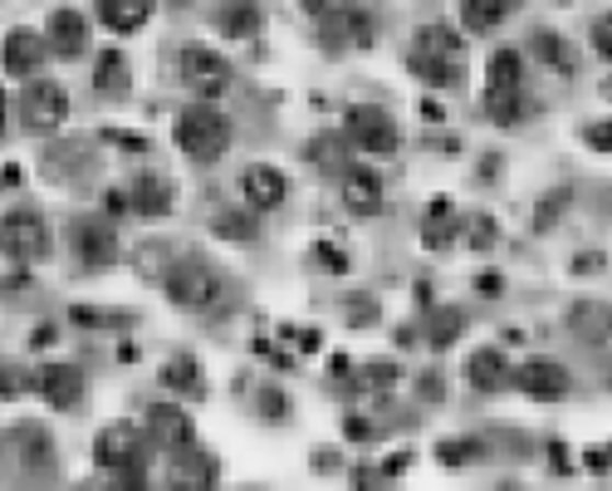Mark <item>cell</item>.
I'll return each mask as SVG.
<instances>
[{
	"label": "cell",
	"instance_id": "obj_1",
	"mask_svg": "<svg viewBox=\"0 0 612 491\" xmlns=\"http://www.w3.org/2000/svg\"><path fill=\"white\" fill-rule=\"evenodd\" d=\"M172 138L192 163H216V158H226V148H230V119L216 113L211 103H192V109L177 113Z\"/></svg>",
	"mask_w": 612,
	"mask_h": 491
},
{
	"label": "cell",
	"instance_id": "obj_2",
	"mask_svg": "<svg viewBox=\"0 0 612 491\" xmlns=\"http://www.w3.org/2000/svg\"><path fill=\"white\" fill-rule=\"evenodd\" d=\"M226 295V280L206 266V260H177L167 276V300L182 310H216Z\"/></svg>",
	"mask_w": 612,
	"mask_h": 491
},
{
	"label": "cell",
	"instance_id": "obj_3",
	"mask_svg": "<svg viewBox=\"0 0 612 491\" xmlns=\"http://www.w3.org/2000/svg\"><path fill=\"white\" fill-rule=\"evenodd\" d=\"M343 129H348V143H353V148H363L367 158H393L397 143H403L393 113L377 109V103H358V109H348Z\"/></svg>",
	"mask_w": 612,
	"mask_h": 491
},
{
	"label": "cell",
	"instance_id": "obj_4",
	"mask_svg": "<svg viewBox=\"0 0 612 491\" xmlns=\"http://www.w3.org/2000/svg\"><path fill=\"white\" fill-rule=\"evenodd\" d=\"M0 250L15 260H45L49 256V226L39 212H25V207H15V212L0 216Z\"/></svg>",
	"mask_w": 612,
	"mask_h": 491
},
{
	"label": "cell",
	"instance_id": "obj_5",
	"mask_svg": "<svg viewBox=\"0 0 612 491\" xmlns=\"http://www.w3.org/2000/svg\"><path fill=\"white\" fill-rule=\"evenodd\" d=\"M20 113H25L30 129L49 133L69 119V89L55 79H25V93H20Z\"/></svg>",
	"mask_w": 612,
	"mask_h": 491
},
{
	"label": "cell",
	"instance_id": "obj_6",
	"mask_svg": "<svg viewBox=\"0 0 612 491\" xmlns=\"http://www.w3.org/2000/svg\"><path fill=\"white\" fill-rule=\"evenodd\" d=\"M182 79L196 99H216V93L230 89V59H220L216 49H206V45H186L182 49Z\"/></svg>",
	"mask_w": 612,
	"mask_h": 491
},
{
	"label": "cell",
	"instance_id": "obj_7",
	"mask_svg": "<svg viewBox=\"0 0 612 491\" xmlns=\"http://www.w3.org/2000/svg\"><path fill=\"white\" fill-rule=\"evenodd\" d=\"M69 242H73V256L89 260V266H113L118 260V232H113L109 216H79L69 226Z\"/></svg>",
	"mask_w": 612,
	"mask_h": 491
},
{
	"label": "cell",
	"instance_id": "obj_8",
	"mask_svg": "<svg viewBox=\"0 0 612 491\" xmlns=\"http://www.w3.org/2000/svg\"><path fill=\"white\" fill-rule=\"evenodd\" d=\"M93 462L109 467V472H123V467L143 462V437H137L133 423H113L93 437Z\"/></svg>",
	"mask_w": 612,
	"mask_h": 491
},
{
	"label": "cell",
	"instance_id": "obj_9",
	"mask_svg": "<svg viewBox=\"0 0 612 491\" xmlns=\"http://www.w3.org/2000/svg\"><path fill=\"white\" fill-rule=\"evenodd\" d=\"M45 40L35 35V30H10L5 40H0V69H5L10 79H35L39 65H45Z\"/></svg>",
	"mask_w": 612,
	"mask_h": 491
},
{
	"label": "cell",
	"instance_id": "obj_10",
	"mask_svg": "<svg viewBox=\"0 0 612 491\" xmlns=\"http://www.w3.org/2000/svg\"><path fill=\"white\" fill-rule=\"evenodd\" d=\"M514 383H520V389L530 393L534 403H558V399L568 393V383H574V379H568L564 364H554V359H530L520 373H514Z\"/></svg>",
	"mask_w": 612,
	"mask_h": 491
},
{
	"label": "cell",
	"instance_id": "obj_11",
	"mask_svg": "<svg viewBox=\"0 0 612 491\" xmlns=\"http://www.w3.org/2000/svg\"><path fill=\"white\" fill-rule=\"evenodd\" d=\"M343 207L358 216V222L377 216L383 212V177H377L373 167H348L343 172Z\"/></svg>",
	"mask_w": 612,
	"mask_h": 491
},
{
	"label": "cell",
	"instance_id": "obj_12",
	"mask_svg": "<svg viewBox=\"0 0 612 491\" xmlns=\"http://www.w3.org/2000/svg\"><path fill=\"white\" fill-rule=\"evenodd\" d=\"M240 192H246V202L256 207V212H274V207L290 197V182H284L280 167L270 163H250L246 177H240Z\"/></svg>",
	"mask_w": 612,
	"mask_h": 491
},
{
	"label": "cell",
	"instance_id": "obj_13",
	"mask_svg": "<svg viewBox=\"0 0 612 491\" xmlns=\"http://www.w3.org/2000/svg\"><path fill=\"white\" fill-rule=\"evenodd\" d=\"M35 389L49 409H73V403L83 399V373L73 369V364H49V369H39Z\"/></svg>",
	"mask_w": 612,
	"mask_h": 491
},
{
	"label": "cell",
	"instance_id": "obj_14",
	"mask_svg": "<svg viewBox=\"0 0 612 491\" xmlns=\"http://www.w3.org/2000/svg\"><path fill=\"white\" fill-rule=\"evenodd\" d=\"M45 45L55 49V55H65V59H79L83 49H89V25H83L79 10H55V15H49Z\"/></svg>",
	"mask_w": 612,
	"mask_h": 491
},
{
	"label": "cell",
	"instance_id": "obj_15",
	"mask_svg": "<svg viewBox=\"0 0 612 491\" xmlns=\"http://www.w3.org/2000/svg\"><path fill=\"white\" fill-rule=\"evenodd\" d=\"M93 15H99L109 30H118V35H133V30L147 25L152 0H93Z\"/></svg>",
	"mask_w": 612,
	"mask_h": 491
},
{
	"label": "cell",
	"instance_id": "obj_16",
	"mask_svg": "<svg viewBox=\"0 0 612 491\" xmlns=\"http://www.w3.org/2000/svg\"><path fill=\"white\" fill-rule=\"evenodd\" d=\"M466 379H471V389H480V393H500L505 383H510V364H505L500 349H476L466 359Z\"/></svg>",
	"mask_w": 612,
	"mask_h": 491
},
{
	"label": "cell",
	"instance_id": "obj_17",
	"mask_svg": "<svg viewBox=\"0 0 612 491\" xmlns=\"http://www.w3.org/2000/svg\"><path fill=\"white\" fill-rule=\"evenodd\" d=\"M407 69H411V75H417L421 83H431V89H446V83H456V65H451L446 49L417 45V49L407 55Z\"/></svg>",
	"mask_w": 612,
	"mask_h": 491
},
{
	"label": "cell",
	"instance_id": "obj_18",
	"mask_svg": "<svg viewBox=\"0 0 612 491\" xmlns=\"http://www.w3.org/2000/svg\"><path fill=\"white\" fill-rule=\"evenodd\" d=\"M128 202H133L143 216H167V212H172V187H167L162 177L147 172V177H137V187H133Z\"/></svg>",
	"mask_w": 612,
	"mask_h": 491
},
{
	"label": "cell",
	"instance_id": "obj_19",
	"mask_svg": "<svg viewBox=\"0 0 612 491\" xmlns=\"http://www.w3.org/2000/svg\"><path fill=\"white\" fill-rule=\"evenodd\" d=\"M520 79H524L520 49H495L490 65H485V83H490V89H520Z\"/></svg>",
	"mask_w": 612,
	"mask_h": 491
},
{
	"label": "cell",
	"instance_id": "obj_20",
	"mask_svg": "<svg viewBox=\"0 0 612 491\" xmlns=\"http://www.w3.org/2000/svg\"><path fill=\"white\" fill-rule=\"evenodd\" d=\"M162 379H167V389L182 393V399H206V379H202V364L196 359H172Z\"/></svg>",
	"mask_w": 612,
	"mask_h": 491
},
{
	"label": "cell",
	"instance_id": "obj_21",
	"mask_svg": "<svg viewBox=\"0 0 612 491\" xmlns=\"http://www.w3.org/2000/svg\"><path fill=\"white\" fill-rule=\"evenodd\" d=\"M505 15H510V0H461V25L476 30V35L495 30Z\"/></svg>",
	"mask_w": 612,
	"mask_h": 491
},
{
	"label": "cell",
	"instance_id": "obj_22",
	"mask_svg": "<svg viewBox=\"0 0 612 491\" xmlns=\"http://www.w3.org/2000/svg\"><path fill=\"white\" fill-rule=\"evenodd\" d=\"M421 242L431 250H446L456 242V216H451V202H437L427 207V222H421Z\"/></svg>",
	"mask_w": 612,
	"mask_h": 491
},
{
	"label": "cell",
	"instance_id": "obj_23",
	"mask_svg": "<svg viewBox=\"0 0 612 491\" xmlns=\"http://www.w3.org/2000/svg\"><path fill=\"white\" fill-rule=\"evenodd\" d=\"M574 330L583 334V339H593V344H603L608 334H612V310L608 305H598V300H588V305H574Z\"/></svg>",
	"mask_w": 612,
	"mask_h": 491
},
{
	"label": "cell",
	"instance_id": "obj_24",
	"mask_svg": "<svg viewBox=\"0 0 612 491\" xmlns=\"http://www.w3.org/2000/svg\"><path fill=\"white\" fill-rule=\"evenodd\" d=\"M152 433L162 437V443H177V447H186L192 443V423H186V413L182 409H172V403H162V409H152Z\"/></svg>",
	"mask_w": 612,
	"mask_h": 491
},
{
	"label": "cell",
	"instance_id": "obj_25",
	"mask_svg": "<svg viewBox=\"0 0 612 491\" xmlns=\"http://www.w3.org/2000/svg\"><path fill=\"white\" fill-rule=\"evenodd\" d=\"M93 83H99L103 93H123L128 89V59H123L118 49H103V55L93 59Z\"/></svg>",
	"mask_w": 612,
	"mask_h": 491
},
{
	"label": "cell",
	"instance_id": "obj_26",
	"mask_svg": "<svg viewBox=\"0 0 612 491\" xmlns=\"http://www.w3.org/2000/svg\"><path fill=\"white\" fill-rule=\"evenodd\" d=\"M530 45H534V55H544V65L558 69V75H574V49H568L558 35H548V30H534Z\"/></svg>",
	"mask_w": 612,
	"mask_h": 491
},
{
	"label": "cell",
	"instance_id": "obj_27",
	"mask_svg": "<svg viewBox=\"0 0 612 491\" xmlns=\"http://www.w3.org/2000/svg\"><path fill=\"white\" fill-rule=\"evenodd\" d=\"M220 30H226L230 40H250L260 30V10L256 5H230L226 15H220Z\"/></svg>",
	"mask_w": 612,
	"mask_h": 491
},
{
	"label": "cell",
	"instance_id": "obj_28",
	"mask_svg": "<svg viewBox=\"0 0 612 491\" xmlns=\"http://www.w3.org/2000/svg\"><path fill=\"white\" fill-rule=\"evenodd\" d=\"M485 109H490V119L500 123H520V113H524V103H520V89H490V99H485Z\"/></svg>",
	"mask_w": 612,
	"mask_h": 491
},
{
	"label": "cell",
	"instance_id": "obj_29",
	"mask_svg": "<svg viewBox=\"0 0 612 491\" xmlns=\"http://www.w3.org/2000/svg\"><path fill=\"white\" fill-rule=\"evenodd\" d=\"M456 334H461V315H456V310H431V320H427V344H431V349H446Z\"/></svg>",
	"mask_w": 612,
	"mask_h": 491
},
{
	"label": "cell",
	"instance_id": "obj_30",
	"mask_svg": "<svg viewBox=\"0 0 612 491\" xmlns=\"http://www.w3.org/2000/svg\"><path fill=\"white\" fill-rule=\"evenodd\" d=\"M437 453H441V462L446 467H466V462H476L480 457V443L476 437H451V443H441Z\"/></svg>",
	"mask_w": 612,
	"mask_h": 491
},
{
	"label": "cell",
	"instance_id": "obj_31",
	"mask_svg": "<svg viewBox=\"0 0 612 491\" xmlns=\"http://www.w3.org/2000/svg\"><path fill=\"white\" fill-rule=\"evenodd\" d=\"M363 389H373V393H387V389H397V364H367L363 369Z\"/></svg>",
	"mask_w": 612,
	"mask_h": 491
},
{
	"label": "cell",
	"instance_id": "obj_32",
	"mask_svg": "<svg viewBox=\"0 0 612 491\" xmlns=\"http://www.w3.org/2000/svg\"><path fill=\"white\" fill-rule=\"evenodd\" d=\"M314 260H319L324 270H333V276H343V270H348V256H343V250L333 246V242H319V246H314Z\"/></svg>",
	"mask_w": 612,
	"mask_h": 491
},
{
	"label": "cell",
	"instance_id": "obj_33",
	"mask_svg": "<svg viewBox=\"0 0 612 491\" xmlns=\"http://www.w3.org/2000/svg\"><path fill=\"white\" fill-rule=\"evenodd\" d=\"M73 320H79V325H109V330L133 325V315H99V310H73Z\"/></svg>",
	"mask_w": 612,
	"mask_h": 491
},
{
	"label": "cell",
	"instance_id": "obj_34",
	"mask_svg": "<svg viewBox=\"0 0 612 491\" xmlns=\"http://www.w3.org/2000/svg\"><path fill=\"white\" fill-rule=\"evenodd\" d=\"M593 49H598L603 59H612V15L593 20Z\"/></svg>",
	"mask_w": 612,
	"mask_h": 491
},
{
	"label": "cell",
	"instance_id": "obj_35",
	"mask_svg": "<svg viewBox=\"0 0 612 491\" xmlns=\"http://www.w3.org/2000/svg\"><path fill=\"white\" fill-rule=\"evenodd\" d=\"M583 138H588V148H598V153H612V123H593V129H588Z\"/></svg>",
	"mask_w": 612,
	"mask_h": 491
},
{
	"label": "cell",
	"instance_id": "obj_36",
	"mask_svg": "<svg viewBox=\"0 0 612 491\" xmlns=\"http://www.w3.org/2000/svg\"><path fill=\"white\" fill-rule=\"evenodd\" d=\"M417 45H427V49H446V55H451V49H456V40H451L446 30H421Z\"/></svg>",
	"mask_w": 612,
	"mask_h": 491
},
{
	"label": "cell",
	"instance_id": "obj_37",
	"mask_svg": "<svg viewBox=\"0 0 612 491\" xmlns=\"http://www.w3.org/2000/svg\"><path fill=\"white\" fill-rule=\"evenodd\" d=\"M216 232H220V236H240V242H250V236H256V222H230V216H220Z\"/></svg>",
	"mask_w": 612,
	"mask_h": 491
},
{
	"label": "cell",
	"instance_id": "obj_38",
	"mask_svg": "<svg viewBox=\"0 0 612 491\" xmlns=\"http://www.w3.org/2000/svg\"><path fill=\"white\" fill-rule=\"evenodd\" d=\"M588 467H593V472H608V467H612V443L593 447V453H588Z\"/></svg>",
	"mask_w": 612,
	"mask_h": 491
},
{
	"label": "cell",
	"instance_id": "obj_39",
	"mask_svg": "<svg viewBox=\"0 0 612 491\" xmlns=\"http://www.w3.org/2000/svg\"><path fill=\"white\" fill-rule=\"evenodd\" d=\"M109 212H128V197H123V192H109Z\"/></svg>",
	"mask_w": 612,
	"mask_h": 491
},
{
	"label": "cell",
	"instance_id": "obj_40",
	"mask_svg": "<svg viewBox=\"0 0 612 491\" xmlns=\"http://www.w3.org/2000/svg\"><path fill=\"white\" fill-rule=\"evenodd\" d=\"M0 138H5V93H0Z\"/></svg>",
	"mask_w": 612,
	"mask_h": 491
}]
</instances>
